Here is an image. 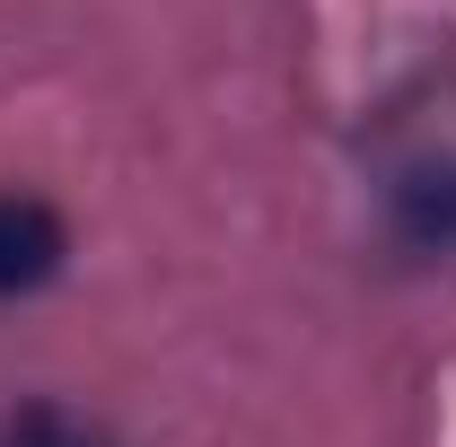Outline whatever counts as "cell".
<instances>
[{"instance_id": "obj_1", "label": "cell", "mask_w": 456, "mask_h": 447, "mask_svg": "<svg viewBox=\"0 0 456 447\" xmlns=\"http://www.w3.org/2000/svg\"><path fill=\"white\" fill-rule=\"evenodd\" d=\"M53 264H61V220L27 193H0V298L53 280Z\"/></svg>"}, {"instance_id": "obj_2", "label": "cell", "mask_w": 456, "mask_h": 447, "mask_svg": "<svg viewBox=\"0 0 456 447\" xmlns=\"http://www.w3.org/2000/svg\"><path fill=\"white\" fill-rule=\"evenodd\" d=\"M395 220L412 246H448L456 237V167H412L395 193Z\"/></svg>"}, {"instance_id": "obj_3", "label": "cell", "mask_w": 456, "mask_h": 447, "mask_svg": "<svg viewBox=\"0 0 456 447\" xmlns=\"http://www.w3.org/2000/svg\"><path fill=\"white\" fill-rule=\"evenodd\" d=\"M9 447H106V439H88L79 421H61V412H18V430H9Z\"/></svg>"}]
</instances>
